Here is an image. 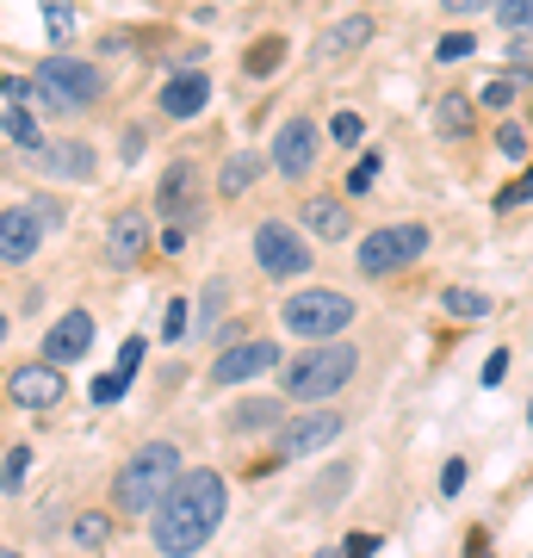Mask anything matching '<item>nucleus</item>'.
<instances>
[{"mask_svg":"<svg viewBox=\"0 0 533 558\" xmlns=\"http://www.w3.org/2000/svg\"><path fill=\"white\" fill-rule=\"evenodd\" d=\"M223 509H230V490L211 465H198V472H180L174 490L156 502V515H149V539H156L161 558H193L205 539L218 534Z\"/></svg>","mask_w":533,"mask_h":558,"instance_id":"f257e3e1","label":"nucleus"},{"mask_svg":"<svg viewBox=\"0 0 533 558\" xmlns=\"http://www.w3.org/2000/svg\"><path fill=\"white\" fill-rule=\"evenodd\" d=\"M274 422H279V403L274 398H249V403L230 410V428H237V435H249V428H274Z\"/></svg>","mask_w":533,"mask_h":558,"instance_id":"412c9836","label":"nucleus"},{"mask_svg":"<svg viewBox=\"0 0 533 558\" xmlns=\"http://www.w3.org/2000/svg\"><path fill=\"white\" fill-rule=\"evenodd\" d=\"M7 143H20V149H44V131H38V119H32L25 106H7Z\"/></svg>","mask_w":533,"mask_h":558,"instance_id":"5701e85b","label":"nucleus"},{"mask_svg":"<svg viewBox=\"0 0 533 558\" xmlns=\"http://www.w3.org/2000/svg\"><path fill=\"white\" fill-rule=\"evenodd\" d=\"M38 242H44V223H38L32 205H7V211H0V260H7V267L32 260Z\"/></svg>","mask_w":533,"mask_h":558,"instance_id":"9b49d317","label":"nucleus"},{"mask_svg":"<svg viewBox=\"0 0 533 558\" xmlns=\"http://www.w3.org/2000/svg\"><path fill=\"white\" fill-rule=\"evenodd\" d=\"M440 304H447V317H490V299H484V292H472V286H447V292H440Z\"/></svg>","mask_w":533,"mask_h":558,"instance_id":"4be33fe9","label":"nucleus"},{"mask_svg":"<svg viewBox=\"0 0 533 558\" xmlns=\"http://www.w3.org/2000/svg\"><path fill=\"white\" fill-rule=\"evenodd\" d=\"M0 87H7V106H25V100H32V81H20V75H7Z\"/></svg>","mask_w":533,"mask_h":558,"instance_id":"79ce46f5","label":"nucleus"},{"mask_svg":"<svg viewBox=\"0 0 533 558\" xmlns=\"http://www.w3.org/2000/svg\"><path fill=\"white\" fill-rule=\"evenodd\" d=\"M304 230H316L323 242H348L354 236V218L336 199H304Z\"/></svg>","mask_w":533,"mask_h":558,"instance_id":"6ab92c4d","label":"nucleus"},{"mask_svg":"<svg viewBox=\"0 0 533 558\" xmlns=\"http://www.w3.org/2000/svg\"><path fill=\"white\" fill-rule=\"evenodd\" d=\"M279 323L298 341H336L341 329H354V299L348 292H298L279 304Z\"/></svg>","mask_w":533,"mask_h":558,"instance_id":"39448f33","label":"nucleus"},{"mask_svg":"<svg viewBox=\"0 0 533 558\" xmlns=\"http://www.w3.org/2000/svg\"><path fill=\"white\" fill-rule=\"evenodd\" d=\"M0 558H25V553H0Z\"/></svg>","mask_w":533,"mask_h":558,"instance_id":"de8ad7c7","label":"nucleus"},{"mask_svg":"<svg viewBox=\"0 0 533 558\" xmlns=\"http://www.w3.org/2000/svg\"><path fill=\"white\" fill-rule=\"evenodd\" d=\"M447 13H484V7H496V0H440Z\"/></svg>","mask_w":533,"mask_h":558,"instance_id":"c03bdc74","label":"nucleus"},{"mask_svg":"<svg viewBox=\"0 0 533 558\" xmlns=\"http://www.w3.org/2000/svg\"><path fill=\"white\" fill-rule=\"evenodd\" d=\"M255 267L267 279H298V274H311V248H304V236H298L292 223L267 218L255 230Z\"/></svg>","mask_w":533,"mask_h":558,"instance_id":"0eeeda50","label":"nucleus"},{"mask_svg":"<svg viewBox=\"0 0 533 558\" xmlns=\"http://www.w3.org/2000/svg\"><path fill=\"white\" fill-rule=\"evenodd\" d=\"M509 379V348H496L490 360H484V385H502Z\"/></svg>","mask_w":533,"mask_h":558,"instance_id":"58836bf2","label":"nucleus"},{"mask_svg":"<svg viewBox=\"0 0 533 558\" xmlns=\"http://www.w3.org/2000/svg\"><path fill=\"white\" fill-rule=\"evenodd\" d=\"M496 20L509 38H533V0H496Z\"/></svg>","mask_w":533,"mask_h":558,"instance_id":"a878e982","label":"nucleus"},{"mask_svg":"<svg viewBox=\"0 0 533 558\" xmlns=\"http://www.w3.org/2000/svg\"><path fill=\"white\" fill-rule=\"evenodd\" d=\"M124 385H131V373H124V366H112L106 379H94V403H119V398H124Z\"/></svg>","mask_w":533,"mask_h":558,"instance_id":"2f4dec72","label":"nucleus"},{"mask_svg":"<svg viewBox=\"0 0 533 558\" xmlns=\"http://www.w3.org/2000/svg\"><path fill=\"white\" fill-rule=\"evenodd\" d=\"M38 7H44V25H50V44L75 38V0H38Z\"/></svg>","mask_w":533,"mask_h":558,"instance_id":"b1692460","label":"nucleus"},{"mask_svg":"<svg viewBox=\"0 0 533 558\" xmlns=\"http://www.w3.org/2000/svg\"><path fill=\"white\" fill-rule=\"evenodd\" d=\"M316 558H341V553H316Z\"/></svg>","mask_w":533,"mask_h":558,"instance_id":"49530a36","label":"nucleus"},{"mask_svg":"<svg viewBox=\"0 0 533 558\" xmlns=\"http://www.w3.org/2000/svg\"><path fill=\"white\" fill-rule=\"evenodd\" d=\"M25 472H32V447H13V453L0 459V490H7V497H20Z\"/></svg>","mask_w":533,"mask_h":558,"instance_id":"bb28decb","label":"nucleus"},{"mask_svg":"<svg viewBox=\"0 0 533 558\" xmlns=\"http://www.w3.org/2000/svg\"><path fill=\"white\" fill-rule=\"evenodd\" d=\"M428 255V230L422 223H385V230H366L360 236V274L366 279H385L397 274V267H410V260Z\"/></svg>","mask_w":533,"mask_h":558,"instance_id":"423d86ee","label":"nucleus"},{"mask_svg":"<svg viewBox=\"0 0 533 558\" xmlns=\"http://www.w3.org/2000/svg\"><path fill=\"white\" fill-rule=\"evenodd\" d=\"M174 478H180V447L174 440H143L112 478V502L124 515H156V502L174 490Z\"/></svg>","mask_w":533,"mask_h":558,"instance_id":"f03ea898","label":"nucleus"},{"mask_svg":"<svg viewBox=\"0 0 533 558\" xmlns=\"http://www.w3.org/2000/svg\"><path fill=\"white\" fill-rule=\"evenodd\" d=\"M62 391H69V379H62V366H50V360H32V366H20L7 379V398L20 403V410H57Z\"/></svg>","mask_w":533,"mask_h":558,"instance_id":"1a4fd4ad","label":"nucleus"},{"mask_svg":"<svg viewBox=\"0 0 533 558\" xmlns=\"http://www.w3.org/2000/svg\"><path fill=\"white\" fill-rule=\"evenodd\" d=\"M373 546H378L373 534H354V539H348V546H341V558H373Z\"/></svg>","mask_w":533,"mask_h":558,"instance_id":"37998d69","label":"nucleus"},{"mask_svg":"<svg viewBox=\"0 0 533 558\" xmlns=\"http://www.w3.org/2000/svg\"><path fill=\"white\" fill-rule=\"evenodd\" d=\"M341 428H348V422H341L336 410H316V416H298V422H286V428H279V453H286V459L323 453L329 440H341Z\"/></svg>","mask_w":533,"mask_h":558,"instance_id":"9d476101","label":"nucleus"},{"mask_svg":"<svg viewBox=\"0 0 533 558\" xmlns=\"http://www.w3.org/2000/svg\"><path fill=\"white\" fill-rule=\"evenodd\" d=\"M440 490H447V497H459V490H465V459H447V472H440Z\"/></svg>","mask_w":533,"mask_h":558,"instance_id":"4c0bfd02","label":"nucleus"},{"mask_svg":"<svg viewBox=\"0 0 533 558\" xmlns=\"http://www.w3.org/2000/svg\"><path fill=\"white\" fill-rule=\"evenodd\" d=\"M435 57H440V62H459V57H472V32H447Z\"/></svg>","mask_w":533,"mask_h":558,"instance_id":"e433bc0d","label":"nucleus"},{"mask_svg":"<svg viewBox=\"0 0 533 558\" xmlns=\"http://www.w3.org/2000/svg\"><path fill=\"white\" fill-rule=\"evenodd\" d=\"M106 534H112V521H106V515H81V521H75V539H81V546H106Z\"/></svg>","mask_w":533,"mask_h":558,"instance_id":"473e14b6","label":"nucleus"},{"mask_svg":"<svg viewBox=\"0 0 533 558\" xmlns=\"http://www.w3.org/2000/svg\"><path fill=\"white\" fill-rule=\"evenodd\" d=\"M373 180H378V156H360L354 174H348V193H354V199L360 193H373Z\"/></svg>","mask_w":533,"mask_h":558,"instance_id":"f704fd0d","label":"nucleus"},{"mask_svg":"<svg viewBox=\"0 0 533 558\" xmlns=\"http://www.w3.org/2000/svg\"><path fill=\"white\" fill-rule=\"evenodd\" d=\"M528 422H533V403H528Z\"/></svg>","mask_w":533,"mask_h":558,"instance_id":"09e8293b","label":"nucleus"},{"mask_svg":"<svg viewBox=\"0 0 533 558\" xmlns=\"http://www.w3.org/2000/svg\"><path fill=\"white\" fill-rule=\"evenodd\" d=\"M255 180H261V156H255V149H237V156L223 161V174H218V193H223V199H242V193H249Z\"/></svg>","mask_w":533,"mask_h":558,"instance_id":"aec40b11","label":"nucleus"},{"mask_svg":"<svg viewBox=\"0 0 533 558\" xmlns=\"http://www.w3.org/2000/svg\"><path fill=\"white\" fill-rule=\"evenodd\" d=\"M87 348H94V317H87V311H62L57 329L44 336V360H50V366H75Z\"/></svg>","mask_w":533,"mask_h":558,"instance_id":"ddd939ff","label":"nucleus"},{"mask_svg":"<svg viewBox=\"0 0 533 558\" xmlns=\"http://www.w3.org/2000/svg\"><path fill=\"white\" fill-rule=\"evenodd\" d=\"M99 94H106V75H99L94 62H81V57H50L38 75H32V100H38L44 112H57V119L87 112Z\"/></svg>","mask_w":533,"mask_h":558,"instance_id":"7ed1b4c3","label":"nucleus"},{"mask_svg":"<svg viewBox=\"0 0 533 558\" xmlns=\"http://www.w3.org/2000/svg\"><path fill=\"white\" fill-rule=\"evenodd\" d=\"M38 161L50 180H94V149L87 143H50V149H38Z\"/></svg>","mask_w":533,"mask_h":558,"instance_id":"a211bd4d","label":"nucleus"},{"mask_svg":"<svg viewBox=\"0 0 533 558\" xmlns=\"http://www.w3.org/2000/svg\"><path fill=\"white\" fill-rule=\"evenodd\" d=\"M521 94V75H490V87H484V106H496V112H509V100Z\"/></svg>","mask_w":533,"mask_h":558,"instance_id":"7c9ffc66","label":"nucleus"},{"mask_svg":"<svg viewBox=\"0 0 533 558\" xmlns=\"http://www.w3.org/2000/svg\"><path fill=\"white\" fill-rule=\"evenodd\" d=\"M354 373H360V354L348 348V341H316L311 354L292 360V373H286V398L323 403V398H336L341 385H354Z\"/></svg>","mask_w":533,"mask_h":558,"instance_id":"20e7f679","label":"nucleus"},{"mask_svg":"<svg viewBox=\"0 0 533 558\" xmlns=\"http://www.w3.org/2000/svg\"><path fill=\"white\" fill-rule=\"evenodd\" d=\"M205 106H211V81L198 75V69H186V75H174L161 87V112H168V119H193Z\"/></svg>","mask_w":533,"mask_h":558,"instance_id":"2eb2a0df","label":"nucleus"},{"mask_svg":"<svg viewBox=\"0 0 533 558\" xmlns=\"http://www.w3.org/2000/svg\"><path fill=\"white\" fill-rule=\"evenodd\" d=\"M143 248H149V218H143V211H119L112 230H106V260H112V267H131Z\"/></svg>","mask_w":533,"mask_h":558,"instance_id":"4468645a","label":"nucleus"},{"mask_svg":"<svg viewBox=\"0 0 533 558\" xmlns=\"http://www.w3.org/2000/svg\"><path fill=\"white\" fill-rule=\"evenodd\" d=\"M32 211H38L44 230H62V205L57 199H32Z\"/></svg>","mask_w":533,"mask_h":558,"instance_id":"ea45409f","label":"nucleus"},{"mask_svg":"<svg viewBox=\"0 0 533 558\" xmlns=\"http://www.w3.org/2000/svg\"><path fill=\"white\" fill-rule=\"evenodd\" d=\"M366 38H373V20H366V13H354V20H336L323 38H316V62L354 57V50H366Z\"/></svg>","mask_w":533,"mask_h":558,"instance_id":"dca6fc26","label":"nucleus"},{"mask_svg":"<svg viewBox=\"0 0 533 558\" xmlns=\"http://www.w3.org/2000/svg\"><path fill=\"white\" fill-rule=\"evenodd\" d=\"M274 168L286 180H304L316 168V124L311 119H286V131L274 137Z\"/></svg>","mask_w":533,"mask_h":558,"instance_id":"f8f14e48","label":"nucleus"},{"mask_svg":"<svg viewBox=\"0 0 533 558\" xmlns=\"http://www.w3.org/2000/svg\"><path fill=\"white\" fill-rule=\"evenodd\" d=\"M514 205H533V174H528V180H514V186H502V193H496V211H514Z\"/></svg>","mask_w":533,"mask_h":558,"instance_id":"c9c22d12","label":"nucleus"},{"mask_svg":"<svg viewBox=\"0 0 533 558\" xmlns=\"http://www.w3.org/2000/svg\"><path fill=\"white\" fill-rule=\"evenodd\" d=\"M119 366H124V373H137V366H143V336H131L119 348Z\"/></svg>","mask_w":533,"mask_h":558,"instance_id":"a19ab883","label":"nucleus"},{"mask_svg":"<svg viewBox=\"0 0 533 558\" xmlns=\"http://www.w3.org/2000/svg\"><path fill=\"white\" fill-rule=\"evenodd\" d=\"M193 199H198L193 161H174V168H168V180H161V218H168V223H186V218H193Z\"/></svg>","mask_w":533,"mask_h":558,"instance_id":"f3484780","label":"nucleus"},{"mask_svg":"<svg viewBox=\"0 0 533 558\" xmlns=\"http://www.w3.org/2000/svg\"><path fill=\"white\" fill-rule=\"evenodd\" d=\"M440 131H447V137H465V131H472V100L447 94V100H440Z\"/></svg>","mask_w":533,"mask_h":558,"instance_id":"cd10ccee","label":"nucleus"},{"mask_svg":"<svg viewBox=\"0 0 533 558\" xmlns=\"http://www.w3.org/2000/svg\"><path fill=\"white\" fill-rule=\"evenodd\" d=\"M186 317H193V304L186 299H168V311H161V341H186Z\"/></svg>","mask_w":533,"mask_h":558,"instance_id":"c85d7f7f","label":"nucleus"},{"mask_svg":"<svg viewBox=\"0 0 533 558\" xmlns=\"http://www.w3.org/2000/svg\"><path fill=\"white\" fill-rule=\"evenodd\" d=\"M274 366H279L274 341L242 336V341H230V348L211 360V385H249V379H261V373H274Z\"/></svg>","mask_w":533,"mask_h":558,"instance_id":"6e6552de","label":"nucleus"},{"mask_svg":"<svg viewBox=\"0 0 533 558\" xmlns=\"http://www.w3.org/2000/svg\"><path fill=\"white\" fill-rule=\"evenodd\" d=\"M279 62H286V38H261L255 50H249V57H242V69H249V75H274Z\"/></svg>","mask_w":533,"mask_h":558,"instance_id":"393cba45","label":"nucleus"},{"mask_svg":"<svg viewBox=\"0 0 533 558\" xmlns=\"http://www.w3.org/2000/svg\"><path fill=\"white\" fill-rule=\"evenodd\" d=\"M496 149H502V161H528V131L502 119V131H496Z\"/></svg>","mask_w":533,"mask_h":558,"instance_id":"c756f323","label":"nucleus"},{"mask_svg":"<svg viewBox=\"0 0 533 558\" xmlns=\"http://www.w3.org/2000/svg\"><path fill=\"white\" fill-rule=\"evenodd\" d=\"M0 341H7V317H0Z\"/></svg>","mask_w":533,"mask_h":558,"instance_id":"a18cd8bd","label":"nucleus"},{"mask_svg":"<svg viewBox=\"0 0 533 558\" xmlns=\"http://www.w3.org/2000/svg\"><path fill=\"white\" fill-rule=\"evenodd\" d=\"M329 137H336V143H348V149H354V143L366 137V124H360V112H336V124H329Z\"/></svg>","mask_w":533,"mask_h":558,"instance_id":"72a5a7b5","label":"nucleus"}]
</instances>
